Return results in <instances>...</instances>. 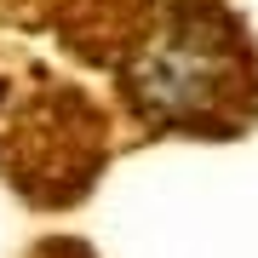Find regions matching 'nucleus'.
<instances>
[{"label":"nucleus","mask_w":258,"mask_h":258,"mask_svg":"<svg viewBox=\"0 0 258 258\" xmlns=\"http://www.w3.org/2000/svg\"><path fill=\"white\" fill-rule=\"evenodd\" d=\"M115 75L149 132L241 138L258 120V46L224 0H166Z\"/></svg>","instance_id":"f257e3e1"},{"label":"nucleus","mask_w":258,"mask_h":258,"mask_svg":"<svg viewBox=\"0 0 258 258\" xmlns=\"http://www.w3.org/2000/svg\"><path fill=\"white\" fill-rule=\"evenodd\" d=\"M103 172V115L81 92H52L23 115L12 184L35 207H75Z\"/></svg>","instance_id":"f03ea898"},{"label":"nucleus","mask_w":258,"mask_h":258,"mask_svg":"<svg viewBox=\"0 0 258 258\" xmlns=\"http://www.w3.org/2000/svg\"><path fill=\"white\" fill-rule=\"evenodd\" d=\"M149 23H155L149 0H57V35L81 63L120 69L149 35Z\"/></svg>","instance_id":"7ed1b4c3"},{"label":"nucleus","mask_w":258,"mask_h":258,"mask_svg":"<svg viewBox=\"0 0 258 258\" xmlns=\"http://www.w3.org/2000/svg\"><path fill=\"white\" fill-rule=\"evenodd\" d=\"M29 258H92V247H81L75 235H63V241H40Z\"/></svg>","instance_id":"20e7f679"}]
</instances>
